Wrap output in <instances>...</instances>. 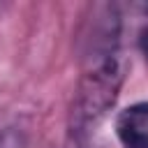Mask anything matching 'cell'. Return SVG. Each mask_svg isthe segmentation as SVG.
Listing matches in <instances>:
<instances>
[{
	"instance_id": "cell-3",
	"label": "cell",
	"mask_w": 148,
	"mask_h": 148,
	"mask_svg": "<svg viewBox=\"0 0 148 148\" xmlns=\"http://www.w3.org/2000/svg\"><path fill=\"white\" fill-rule=\"evenodd\" d=\"M0 148H25V136L16 127H7L0 132Z\"/></svg>"
},
{
	"instance_id": "cell-4",
	"label": "cell",
	"mask_w": 148,
	"mask_h": 148,
	"mask_svg": "<svg viewBox=\"0 0 148 148\" xmlns=\"http://www.w3.org/2000/svg\"><path fill=\"white\" fill-rule=\"evenodd\" d=\"M139 49H141V53L148 58V25L141 28V32H139Z\"/></svg>"
},
{
	"instance_id": "cell-1",
	"label": "cell",
	"mask_w": 148,
	"mask_h": 148,
	"mask_svg": "<svg viewBox=\"0 0 148 148\" xmlns=\"http://www.w3.org/2000/svg\"><path fill=\"white\" fill-rule=\"evenodd\" d=\"M127 76V60L120 46L88 49L83 53V69L76 83L72 102V134L74 139H86L90 130L111 111L118 92Z\"/></svg>"
},
{
	"instance_id": "cell-5",
	"label": "cell",
	"mask_w": 148,
	"mask_h": 148,
	"mask_svg": "<svg viewBox=\"0 0 148 148\" xmlns=\"http://www.w3.org/2000/svg\"><path fill=\"white\" fill-rule=\"evenodd\" d=\"M146 12H148V7H146Z\"/></svg>"
},
{
	"instance_id": "cell-2",
	"label": "cell",
	"mask_w": 148,
	"mask_h": 148,
	"mask_svg": "<svg viewBox=\"0 0 148 148\" xmlns=\"http://www.w3.org/2000/svg\"><path fill=\"white\" fill-rule=\"evenodd\" d=\"M116 134L123 148H148V102H136L120 111Z\"/></svg>"
}]
</instances>
